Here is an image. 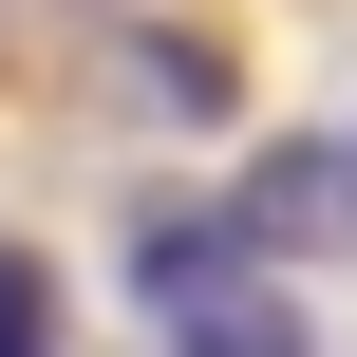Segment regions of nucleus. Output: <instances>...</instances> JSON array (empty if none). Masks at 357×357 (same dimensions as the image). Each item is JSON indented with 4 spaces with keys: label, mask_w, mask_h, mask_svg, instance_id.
<instances>
[{
    "label": "nucleus",
    "mask_w": 357,
    "mask_h": 357,
    "mask_svg": "<svg viewBox=\"0 0 357 357\" xmlns=\"http://www.w3.org/2000/svg\"><path fill=\"white\" fill-rule=\"evenodd\" d=\"M0 357H56V264L0 245Z\"/></svg>",
    "instance_id": "obj_2"
},
{
    "label": "nucleus",
    "mask_w": 357,
    "mask_h": 357,
    "mask_svg": "<svg viewBox=\"0 0 357 357\" xmlns=\"http://www.w3.org/2000/svg\"><path fill=\"white\" fill-rule=\"evenodd\" d=\"M245 245H264L245 207H151V226H132V301H169V320H207V301L245 282Z\"/></svg>",
    "instance_id": "obj_1"
},
{
    "label": "nucleus",
    "mask_w": 357,
    "mask_h": 357,
    "mask_svg": "<svg viewBox=\"0 0 357 357\" xmlns=\"http://www.w3.org/2000/svg\"><path fill=\"white\" fill-rule=\"evenodd\" d=\"M339 188H357V113H339Z\"/></svg>",
    "instance_id": "obj_3"
}]
</instances>
